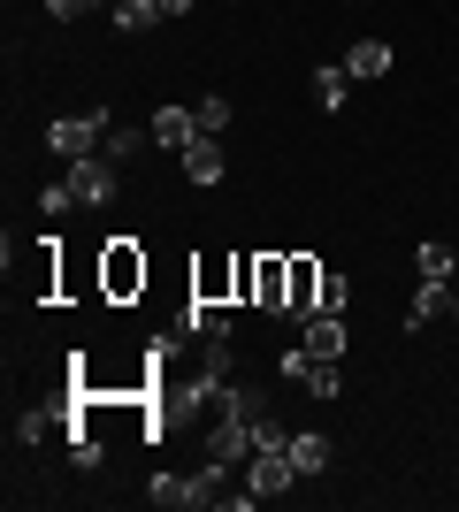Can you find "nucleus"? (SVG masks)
<instances>
[{
  "label": "nucleus",
  "instance_id": "1",
  "mask_svg": "<svg viewBox=\"0 0 459 512\" xmlns=\"http://www.w3.org/2000/svg\"><path fill=\"white\" fill-rule=\"evenodd\" d=\"M146 276H153V260H146L138 237H108V245H100V299L108 306H131L138 291H146Z\"/></svg>",
  "mask_w": 459,
  "mask_h": 512
},
{
  "label": "nucleus",
  "instance_id": "2",
  "mask_svg": "<svg viewBox=\"0 0 459 512\" xmlns=\"http://www.w3.org/2000/svg\"><path fill=\"white\" fill-rule=\"evenodd\" d=\"M291 482H299V467H291V436H253V451H245V490H253V497H284Z\"/></svg>",
  "mask_w": 459,
  "mask_h": 512
},
{
  "label": "nucleus",
  "instance_id": "3",
  "mask_svg": "<svg viewBox=\"0 0 459 512\" xmlns=\"http://www.w3.org/2000/svg\"><path fill=\"white\" fill-rule=\"evenodd\" d=\"M108 107H92V115H62V123H46V146L62 153V161H85V153H100L108 146Z\"/></svg>",
  "mask_w": 459,
  "mask_h": 512
},
{
  "label": "nucleus",
  "instance_id": "4",
  "mask_svg": "<svg viewBox=\"0 0 459 512\" xmlns=\"http://www.w3.org/2000/svg\"><path fill=\"white\" fill-rule=\"evenodd\" d=\"M192 299L238 306V253H207V260H192Z\"/></svg>",
  "mask_w": 459,
  "mask_h": 512
},
{
  "label": "nucleus",
  "instance_id": "5",
  "mask_svg": "<svg viewBox=\"0 0 459 512\" xmlns=\"http://www.w3.org/2000/svg\"><path fill=\"white\" fill-rule=\"evenodd\" d=\"M69 192H77V207H108V199H115V161H108V153L69 161Z\"/></svg>",
  "mask_w": 459,
  "mask_h": 512
},
{
  "label": "nucleus",
  "instance_id": "6",
  "mask_svg": "<svg viewBox=\"0 0 459 512\" xmlns=\"http://www.w3.org/2000/svg\"><path fill=\"white\" fill-rule=\"evenodd\" d=\"M299 344L314 352V360H345L352 329H345V314H299Z\"/></svg>",
  "mask_w": 459,
  "mask_h": 512
},
{
  "label": "nucleus",
  "instance_id": "7",
  "mask_svg": "<svg viewBox=\"0 0 459 512\" xmlns=\"http://www.w3.org/2000/svg\"><path fill=\"white\" fill-rule=\"evenodd\" d=\"M291 299V253H261V276H253V306L261 314H284Z\"/></svg>",
  "mask_w": 459,
  "mask_h": 512
},
{
  "label": "nucleus",
  "instance_id": "8",
  "mask_svg": "<svg viewBox=\"0 0 459 512\" xmlns=\"http://www.w3.org/2000/svg\"><path fill=\"white\" fill-rule=\"evenodd\" d=\"M153 146H169V153H184L199 138V107H153Z\"/></svg>",
  "mask_w": 459,
  "mask_h": 512
},
{
  "label": "nucleus",
  "instance_id": "9",
  "mask_svg": "<svg viewBox=\"0 0 459 512\" xmlns=\"http://www.w3.org/2000/svg\"><path fill=\"white\" fill-rule=\"evenodd\" d=\"M391 62H398V54H391L383 39H352V46H345V77H352V85H375V77H391Z\"/></svg>",
  "mask_w": 459,
  "mask_h": 512
},
{
  "label": "nucleus",
  "instance_id": "10",
  "mask_svg": "<svg viewBox=\"0 0 459 512\" xmlns=\"http://www.w3.org/2000/svg\"><path fill=\"white\" fill-rule=\"evenodd\" d=\"M322 260L314 253H291V299H284V314H314V299H322Z\"/></svg>",
  "mask_w": 459,
  "mask_h": 512
},
{
  "label": "nucleus",
  "instance_id": "11",
  "mask_svg": "<svg viewBox=\"0 0 459 512\" xmlns=\"http://www.w3.org/2000/svg\"><path fill=\"white\" fill-rule=\"evenodd\" d=\"M184 176H192L199 192H207V184H222V176H230V161H222V146H215V138H207V130H199L192 146H184Z\"/></svg>",
  "mask_w": 459,
  "mask_h": 512
},
{
  "label": "nucleus",
  "instance_id": "12",
  "mask_svg": "<svg viewBox=\"0 0 459 512\" xmlns=\"http://www.w3.org/2000/svg\"><path fill=\"white\" fill-rule=\"evenodd\" d=\"M414 268H421V283H452L459 276V245L429 237V245H414Z\"/></svg>",
  "mask_w": 459,
  "mask_h": 512
},
{
  "label": "nucleus",
  "instance_id": "13",
  "mask_svg": "<svg viewBox=\"0 0 459 512\" xmlns=\"http://www.w3.org/2000/svg\"><path fill=\"white\" fill-rule=\"evenodd\" d=\"M184 337H230V314L215 299H184V321H176Z\"/></svg>",
  "mask_w": 459,
  "mask_h": 512
},
{
  "label": "nucleus",
  "instance_id": "14",
  "mask_svg": "<svg viewBox=\"0 0 459 512\" xmlns=\"http://www.w3.org/2000/svg\"><path fill=\"white\" fill-rule=\"evenodd\" d=\"M314 100H322L329 115H337V107L352 100V77H345V62H322V69H314Z\"/></svg>",
  "mask_w": 459,
  "mask_h": 512
},
{
  "label": "nucleus",
  "instance_id": "15",
  "mask_svg": "<svg viewBox=\"0 0 459 512\" xmlns=\"http://www.w3.org/2000/svg\"><path fill=\"white\" fill-rule=\"evenodd\" d=\"M291 467H299V474H322V467H329V436H322V428L291 436Z\"/></svg>",
  "mask_w": 459,
  "mask_h": 512
},
{
  "label": "nucleus",
  "instance_id": "16",
  "mask_svg": "<svg viewBox=\"0 0 459 512\" xmlns=\"http://www.w3.org/2000/svg\"><path fill=\"white\" fill-rule=\"evenodd\" d=\"M146 146H153V130H138V123H123V130H108V146H100V153H108L115 169H123V161H138V153H146Z\"/></svg>",
  "mask_w": 459,
  "mask_h": 512
},
{
  "label": "nucleus",
  "instance_id": "17",
  "mask_svg": "<svg viewBox=\"0 0 459 512\" xmlns=\"http://www.w3.org/2000/svg\"><path fill=\"white\" fill-rule=\"evenodd\" d=\"M153 23H161V0H115V31H153Z\"/></svg>",
  "mask_w": 459,
  "mask_h": 512
},
{
  "label": "nucleus",
  "instance_id": "18",
  "mask_svg": "<svg viewBox=\"0 0 459 512\" xmlns=\"http://www.w3.org/2000/svg\"><path fill=\"white\" fill-rule=\"evenodd\" d=\"M444 291H452V283H421L414 306H406V329H429V321L444 314Z\"/></svg>",
  "mask_w": 459,
  "mask_h": 512
},
{
  "label": "nucleus",
  "instance_id": "19",
  "mask_svg": "<svg viewBox=\"0 0 459 512\" xmlns=\"http://www.w3.org/2000/svg\"><path fill=\"white\" fill-rule=\"evenodd\" d=\"M306 390H314V398H337V390H345V375H337V360H306V375H299Z\"/></svg>",
  "mask_w": 459,
  "mask_h": 512
},
{
  "label": "nucleus",
  "instance_id": "20",
  "mask_svg": "<svg viewBox=\"0 0 459 512\" xmlns=\"http://www.w3.org/2000/svg\"><path fill=\"white\" fill-rule=\"evenodd\" d=\"M199 130H207V138H222V130H230V100H222V92H207V100H199Z\"/></svg>",
  "mask_w": 459,
  "mask_h": 512
},
{
  "label": "nucleus",
  "instance_id": "21",
  "mask_svg": "<svg viewBox=\"0 0 459 512\" xmlns=\"http://www.w3.org/2000/svg\"><path fill=\"white\" fill-rule=\"evenodd\" d=\"M345 299H352V283L329 268V276H322V299H314V314H345Z\"/></svg>",
  "mask_w": 459,
  "mask_h": 512
},
{
  "label": "nucleus",
  "instance_id": "22",
  "mask_svg": "<svg viewBox=\"0 0 459 512\" xmlns=\"http://www.w3.org/2000/svg\"><path fill=\"white\" fill-rule=\"evenodd\" d=\"M92 8H100V0H46V16H54V23H85Z\"/></svg>",
  "mask_w": 459,
  "mask_h": 512
},
{
  "label": "nucleus",
  "instance_id": "23",
  "mask_svg": "<svg viewBox=\"0 0 459 512\" xmlns=\"http://www.w3.org/2000/svg\"><path fill=\"white\" fill-rule=\"evenodd\" d=\"M253 276H261V253H238V306H253Z\"/></svg>",
  "mask_w": 459,
  "mask_h": 512
},
{
  "label": "nucleus",
  "instance_id": "24",
  "mask_svg": "<svg viewBox=\"0 0 459 512\" xmlns=\"http://www.w3.org/2000/svg\"><path fill=\"white\" fill-rule=\"evenodd\" d=\"M46 428H54V421H46V413H23V421H16V444H39Z\"/></svg>",
  "mask_w": 459,
  "mask_h": 512
},
{
  "label": "nucleus",
  "instance_id": "25",
  "mask_svg": "<svg viewBox=\"0 0 459 512\" xmlns=\"http://www.w3.org/2000/svg\"><path fill=\"white\" fill-rule=\"evenodd\" d=\"M69 199H77V192H69V176H62V184H46V192H39V207H46V214H62Z\"/></svg>",
  "mask_w": 459,
  "mask_h": 512
},
{
  "label": "nucleus",
  "instance_id": "26",
  "mask_svg": "<svg viewBox=\"0 0 459 512\" xmlns=\"http://www.w3.org/2000/svg\"><path fill=\"white\" fill-rule=\"evenodd\" d=\"M199 0H161V16H192Z\"/></svg>",
  "mask_w": 459,
  "mask_h": 512
},
{
  "label": "nucleus",
  "instance_id": "27",
  "mask_svg": "<svg viewBox=\"0 0 459 512\" xmlns=\"http://www.w3.org/2000/svg\"><path fill=\"white\" fill-rule=\"evenodd\" d=\"M452 283H459V276H452Z\"/></svg>",
  "mask_w": 459,
  "mask_h": 512
}]
</instances>
